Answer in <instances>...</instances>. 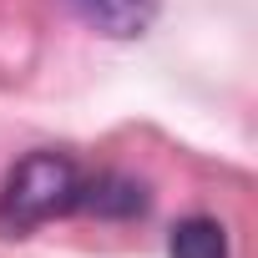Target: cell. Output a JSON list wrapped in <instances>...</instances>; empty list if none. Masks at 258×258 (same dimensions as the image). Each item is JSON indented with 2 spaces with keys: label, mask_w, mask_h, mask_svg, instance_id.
Returning <instances> with one entry per match:
<instances>
[{
  "label": "cell",
  "mask_w": 258,
  "mask_h": 258,
  "mask_svg": "<svg viewBox=\"0 0 258 258\" xmlns=\"http://www.w3.org/2000/svg\"><path fill=\"white\" fill-rule=\"evenodd\" d=\"M81 198V162L71 152H26L0 182V238H31L36 228L71 218Z\"/></svg>",
  "instance_id": "6da1fadb"
},
{
  "label": "cell",
  "mask_w": 258,
  "mask_h": 258,
  "mask_svg": "<svg viewBox=\"0 0 258 258\" xmlns=\"http://www.w3.org/2000/svg\"><path fill=\"white\" fill-rule=\"evenodd\" d=\"M152 208V192L142 177L132 172H116V167H101V172H81V198H76V213L86 218H101V223H132Z\"/></svg>",
  "instance_id": "7a4b0ae2"
},
{
  "label": "cell",
  "mask_w": 258,
  "mask_h": 258,
  "mask_svg": "<svg viewBox=\"0 0 258 258\" xmlns=\"http://www.w3.org/2000/svg\"><path fill=\"white\" fill-rule=\"evenodd\" d=\"M71 11L96 31V36H111V41H137L152 31L162 0H71Z\"/></svg>",
  "instance_id": "3957f363"
},
{
  "label": "cell",
  "mask_w": 258,
  "mask_h": 258,
  "mask_svg": "<svg viewBox=\"0 0 258 258\" xmlns=\"http://www.w3.org/2000/svg\"><path fill=\"white\" fill-rule=\"evenodd\" d=\"M167 258H228V228L208 213H192L167 233Z\"/></svg>",
  "instance_id": "277c9868"
}]
</instances>
